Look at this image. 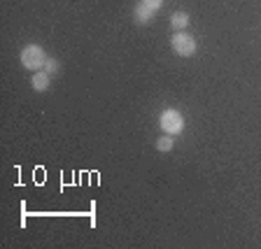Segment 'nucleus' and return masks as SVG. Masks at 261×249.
Masks as SVG:
<instances>
[{"label":"nucleus","mask_w":261,"mask_h":249,"mask_svg":"<svg viewBox=\"0 0 261 249\" xmlns=\"http://www.w3.org/2000/svg\"><path fill=\"white\" fill-rule=\"evenodd\" d=\"M49 56L44 54V49L40 44H28V47L21 49V65L26 70H40L44 68Z\"/></svg>","instance_id":"obj_1"},{"label":"nucleus","mask_w":261,"mask_h":249,"mask_svg":"<svg viewBox=\"0 0 261 249\" xmlns=\"http://www.w3.org/2000/svg\"><path fill=\"white\" fill-rule=\"evenodd\" d=\"M159 124H161V130H166L168 135L175 137L185 130V117H182L177 109H163Z\"/></svg>","instance_id":"obj_2"},{"label":"nucleus","mask_w":261,"mask_h":249,"mask_svg":"<svg viewBox=\"0 0 261 249\" xmlns=\"http://www.w3.org/2000/svg\"><path fill=\"white\" fill-rule=\"evenodd\" d=\"M170 47H173V51L177 56H182V59H189V56L196 54V40L182 31H177L173 38H170Z\"/></svg>","instance_id":"obj_3"},{"label":"nucleus","mask_w":261,"mask_h":249,"mask_svg":"<svg viewBox=\"0 0 261 249\" xmlns=\"http://www.w3.org/2000/svg\"><path fill=\"white\" fill-rule=\"evenodd\" d=\"M154 14H156V10H152V7L145 5V3H138V5L133 7V21L140 23V26L152 23L154 21Z\"/></svg>","instance_id":"obj_4"},{"label":"nucleus","mask_w":261,"mask_h":249,"mask_svg":"<svg viewBox=\"0 0 261 249\" xmlns=\"http://www.w3.org/2000/svg\"><path fill=\"white\" fill-rule=\"evenodd\" d=\"M31 84H33V89L38 93H44L49 89V84H51V75H47V72H40L38 70V75H33V79H31Z\"/></svg>","instance_id":"obj_5"},{"label":"nucleus","mask_w":261,"mask_h":249,"mask_svg":"<svg viewBox=\"0 0 261 249\" xmlns=\"http://www.w3.org/2000/svg\"><path fill=\"white\" fill-rule=\"evenodd\" d=\"M170 26H173L175 31H185V28L189 26V14H187V12H175V14L170 16Z\"/></svg>","instance_id":"obj_6"},{"label":"nucleus","mask_w":261,"mask_h":249,"mask_svg":"<svg viewBox=\"0 0 261 249\" xmlns=\"http://www.w3.org/2000/svg\"><path fill=\"white\" fill-rule=\"evenodd\" d=\"M173 147H175V140H173V135H168V133H166V135H161V137L156 140V149H159L161 154H168Z\"/></svg>","instance_id":"obj_7"},{"label":"nucleus","mask_w":261,"mask_h":249,"mask_svg":"<svg viewBox=\"0 0 261 249\" xmlns=\"http://www.w3.org/2000/svg\"><path fill=\"white\" fill-rule=\"evenodd\" d=\"M47 75H56V72L61 70V63L56 59H47V63H44V68H42Z\"/></svg>","instance_id":"obj_8"},{"label":"nucleus","mask_w":261,"mask_h":249,"mask_svg":"<svg viewBox=\"0 0 261 249\" xmlns=\"http://www.w3.org/2000/svg\"><path fill=\"white\" fill-rule=\"evenodd\" d=\"M140 3H145V5H149L152 10H159V7L163 5V0H140Z\"/></svg>","instance_id":"obj_9"}]
</instances>
